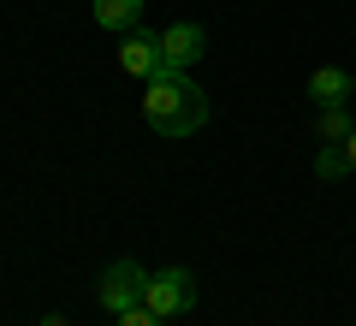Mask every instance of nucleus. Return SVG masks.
<instances>
[{
  "label": "nucleus",
  "instance_id": "4",
  "mask_svg": "<svg viewBox=\"0 0 356 326\" xmlns=\"http://www.w3.org/2000/svg\"><path fill=\"white\" fill-rule=\"evenodd\" d=\"M202 48H208V30L202 24H166L161 30V72H191L196 60H202Z\"/></svg>",
  "mask_w": 356,
  "mask_h": 326
},
{
  "label": "nucleus",
  "instance_id": "7",
  "mask_svg": "<svg viewBox=\"0 0 356 326\" xmlns=\"http://www.w3.org/2000/svg\"><path fill=\"white\" fill-rule=\"evenodd\" d=\"M143 0H95V24L102 30H137Z\"/></svg>",
  "mask_w": 356,
  "mask_h": 326
},
{
  "label": "nucleus",
  "instance_id": "10",
  "mask_svg": "<svg viewBox=\"0 0 356 326\" xmlns=\"http://www.w3.org/2000/svg\"><path fill=\"white\" fill-rule=\"evenodd\" d=\"M344 166H350V172H356V131H350V137H344Z\"/></svg>",
  "mask_w": 356,
  "mask_h": 326
},
{
  "label": "nucleus",
  "instance_id": "6",
  "mask_svg": "<svg viewBox=\"0 0 356 326\" xmlns=\"http://www.w3.org/2000/svg\"><path fill=\"white\" fill-rule=\"evenodd\" d=\"M350 95H356V77L344 72V65H321V72L309 77V101H315V107H344Z\"/></svg>",
  "mask_w": 356,
  "mask_h": 326
},
{
  "label": "nucleus",
  "instance_id": "11",
  "mask_svg": "<svg viewBox=\"0 0 356 326\" xmlns=\"http://www.w3.org/2000/svg\"><path fill=\"white\" fill-rule=\"evenodd\" d=\"M42 326H65V320H60V314H48V320H42Z\"/></svg>",
  "mask_w": 356,
  "mask_h": 326
},
{
  "label": "nucleus",
  "instance_id": "3",
  "mask_svg": "<svg viewBox=\"0 0 356 326\" xmlns=\"http://www.w3.org/2000/svg\"><path fill=\"white\" fill-rule=\"evenodd\" d=\"M143 291H149V273H143V267L125 255V261H113V267L102 273L95 302H102V314H113V320H119L125 309H137V302H143Z\"/></svg>",
  "mask_w": 356,
  "mask_h": 326
},
{
  "label": "nucleus",
  "instance_id": "1",
  "mask_svg": "<svg viewBox=\"0 0 356 326\" xmlns=\"http://www.w3.org/2000/svg\"><path fill=\"white\" fill-rule=\"evenodd\" d=\"M143 119L161 137H196L208 125V95L191 83V72H154L143 83Z\"/></svg>",
  "mask_w": 356,
  "mask_h": 326
},
{
  "label": "nucleus",
  "instance_id": "5",
  "mask_svg": "<svg viewBox=\"0 0 356 326\" xmlns=\"http://www.w3.org/2000/svg\"><path fill=\"white\" fill-rule=\"evenodd\" d=\"M119 72H131V77L149 83V77L161 72V36H149V30H125V42H119Z\"/></svg>",
  "mask_w": 356,
  "mask_h": 326
},
{
  "label": "nucleus",
  "instance_id": "8",
  "mask_svg": "<svg viewBox=\"0 0 356 326\" xmlns=\"http://www.w3.org/2000/svg\"><path fill=\"white\" fill-rule=\"evenodd\" d=\"M321 137H327V142H344V137H350V119H344V107H321Z\"/></svg>",
  "mask_w": 356,
  "mask_h": 326
},
{
  "label": "nucleus",
  "instance_id": "9",
  "mask_svg": "<svg viewBox=\"0 0 356 326\" xmlns=\"http://www.w3.org/2000/svg\"><path fill=\"white\" fill-rule=\"evenodd\" d=\"M154 320H161V314H154L149 302H137V309H125V314H119V326H154Z\"/></svg>",
  "mask_w": 356,
  "mask_h": 326
},
{
  "label": "nucleus",
  "instance_id": "2",
  "mask_svg": "<svg viewBox=\"0 0 356 326\" xmlns=\"http://www.w3.org/2000/svg\"><path fill=\"white\" fill-rule=\"evenodd\" d=\"M143 302H149L161 320L191 314V309H196V273H191V267H166V273H149V291H143Z\"/></svg>",
  "mask_w": 356,
  "mask_h": 326
},
{
  "label": "nucleus",
  "instance_id": "12",
  "mask_svg": "<svg viewBox=\"0 0 356 326\" xmlns=\"http://www.w3.org/2000/svg\"><path fill=\"white\" fill-rule=\"evenodd\" d=\"M350 77H356V72H350ZM350 101H356V95H350Z\"/></svg>",
  "mask_w": 356,
  "mask_h": 326
}]
</instances>
